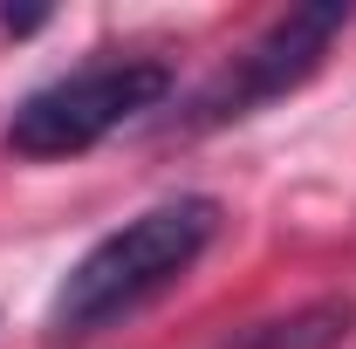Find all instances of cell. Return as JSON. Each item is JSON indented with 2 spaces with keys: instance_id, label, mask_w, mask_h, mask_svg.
Listing matches in <instances>:
<instances>
[{
  "instance_id": "cell-1",
  "label": "cell",
  "mask_w": 356,
  "mask_h": 349,
  "mask_svg": "<svg viewBox=\"0 0 356 349\" xmlns=\"http://www.w3.org/2000/svg\"><path fill=\"white\" fill-rule=\"evenodd\" d=\"M213 240H220V199H206V192L144 206L62 274V288L48 302V343H83V336H103L110 322L137 315L165 288H178Z\"/></svg>"
},
{
  "instance_id": "cell-2",
  "label": "cell",
  "mask_w": 356,
  "mask_h": 349,
  "mask_svg": "<svg viewBox=\"0 0 356 349\" xmlns=\"http://www.w3.org/2000/svg\"><path fill=\"white\" fill-rule=\"evenodd\" d=\"M165 96H172V69L151 62V55L83 62V69H69V76H55V83H42L35 96L14 103L7 151L14 158H76V151H96L124 124L151 117Z\"/></svg>"
},
{
  "instance_id": "cell-3",
  "label": "cell",
  "mask_w": 356,
  "mask_h": 349,
  "mask_svg": "<svg viewBox=\"0 0 356 349\" xmlns=\"http://www.w3.org/2000/svg\"><path fill=\"white\" fill-rule=\"evenodd\" d=\"M343 28H350V7H336V0H322V7H288L281 21L261 28L254 48L233 55V69H220L213 83L192 96L185 131H213V124H233V117H254L274 96L302 89L315 69H322V55H329V42H336Z\"/></svg>"
},
{
  "instance_id": "cell-4",
  "label": "cell",
  "mask_w": 356,
  "mask_h": 349,
  "mask_svg": "<svg viewBox=\"0 0 356 349\" xmlns=\"http://www.w3.org/2000/svg\"><path fill=\"white\" fill-rule=\"evenodd\" d=\"M350 322H356V302H309V308H295L288 322H261V329H247L240 349H329Z\"/></svg>"
}]
</instances>
